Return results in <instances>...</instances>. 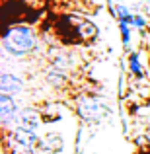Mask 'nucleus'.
Returning a JSON list of instances; mask_svg holds the SVG:
<instances>
[{"label": "nucleus", "instance_id": "obj_3", "mask_svg": "<svg viewBox=\"0 0 150 154\" xmlns=\"http://www.w3.org/2000/svg\"><path fill=\"white\" fill-rule=\"evenodd\" d=\"M72 107L84 125H98L111 113L107 100L94 92H80L72 98Z\"/></svg>", "mask_w": 150, "mask_h": 154}, {"label": "nucleus", "instance_id": "obj_8", "mask_svg": "<svg viewBox=\"0 0 150 154\" xmlns=\"http://www.w3.org/2000/svg\"><path fill=\"white\" fill-rule=\"evenodd\" d=\"M64 148V137L60 133L49 131L47 135H41V143H39L37 154H59Z\"/></svg>", "mask_w": 150, "mask_h": 154}, {"label": "nucleus", "instance_id": "obj_7", "mask_svg": "<svg viewBox=\"0 0 150 154\" xmlns=\"http://www.w3.org/2000/svg\"><path fill=\"white\" fill-rule=\"evenodd\" d=\"M43 111L35 105H26L20 109V115L16 119V127H23V129H33L39 131V127L43 125Z\"/></svg>", "mask_w": 150, "mask_h": 154}, {"label": "nucleus", "instance_id": "obj_4", "mask_svg": "<svg viewBox=\"0 0 150 154\" xmlns=\"http://www.w3.org/2000/svg\"><path fill=\"white\" fill-rule=\"evenodd\" d=\"M22 105L14 96L0 94V123H2V131H10L16 127V119L20 115Z\"/></svg>", "mask_w": 150, "mask_h": 154}, {"label": "nucleus", "instance_id": "obj_13", "mask_svg": "<svg viewBox=\"0 0 150 154\" xmlns=\"http://www.w3.org/2000/svg\"><path fill=\"white\" fill-rule=\"evenodd\" d=\"M129 26L135 27V29H142V31H144V29L148 27V20H146V16H142V14H135Z\"/></svg>", "mask_w": 150, "mask_h": 154}, {"label": "nucleus", "instance_id": "obj_12", "mask_svg": "<svg viewBox=\"0 0 150 154\" xmlns=\"http://www.w3.org/2000/svg\"><path fill=\"white\" fill-rule=\"evenodd\" d=\"M117 26H119V33H121V43H123L125 51H133L131 49V37H133V27L129 26L127 22H117Z\"/></svg>", "mask_w": 150, "mask_h": 154}, {"label": "nucleus", "instance_id": "obj_5", "mask_svg": "<svg viewBox=\"0 0 150 154\" xmlns=\"http://www.w3.org/2000/svg\"><path fill=\"white\" fill-rule=\"evenodd\" d=\"M47 63L53 68H59V70H64L70 74L76 66V60H74V53L64 49V47H55L49 55H47Z\"/></svg>", "mask_w": 150, "mask_h": 154}, {"label": "nucleus", "instance_id": "obj_9", "mask_svg": "<svg viewBox=\"0 0 150 154\" xmlns=\"http://www.w3.org/2000/svg\"><path fill=\"white\" fill-rule=\"evenodd\" d=\"M43 80H45V84L49 88H53V90H66L70 86V74L64 72V70H59V68H53V66L45 68Z\"/></svg>", "mask_w": 150, "mask_h": 154}, {"label": "nucleus", "instance_id": "obj_1", "mask_svg": "<svg viewBox=\"0 0 150 154\" xmlns=\"http://www.w3.org/2000/svg\"><path fill=\"white\" fill-rule=\"evenodd\" d=\"M41 35L29 23H10L2 33V53L12 59H23L37 53Z\"/></svg>", "mask_w": 150, "mask_h": 154}, {"label": "nucleus", "instance_id": "obj_11", "mask_svg": "<svg viewBox=\"0 0 150 154\" xmlns=\"http://www.w3.org/2000/svg\"><path fill=\"white\" fill-rule=\"evenodd\" d=\"M111 6V14L115 16V20L117 22H127V23H131V20H133V16H135V12L131 10V8L127 6V4H121V2H111L109 4Z\"/></svg>", "mask_w": 150, "mask_h": 154}, {"label": "nucleus", "instance_id": "obj_10", "mask_svg": "<svg viewBox=\"0 0 150 154\" xmlns=\"http://www.w3.org/2000/svg\"><path fill=\"white\" fill-rule=\"evenodd\" d=\"M127 70H129V74L135 80H139V82H142V80L146 78V70H144V64L140 63V53L139 51H129Z\"/></svg>", "mask_w": 150, "mask_h": 154}, {"label": "nucleus", "instance_id": "obj_6", "mask_svg": "<svg viewBox=\"0 0 150 154\" xmlns=\"http://www.w3.org/2000/svg\"><path fill=\"white\" fill-rule=\"evenodd\" d=\"M26 92V80L20 74L10 70H2L0 72V94H8V96H20Z\"/></svg>", "mask_w": 150, "mask_h": 154}, {"label": "nucleus", "instance_id": "obj_2", "mask_svg": "<svg viewBox=\"0 0 150 154\" xmlns=\"http://www.w3.org/2000/svg\"><path fill=\"white\" fill-rule=\"evenodd\" d=\"M55 35L64 45H88L98 39L99 27L88 18L66 14L55 20Z\"/></svg>", "mask_w": 150, "mask_h": 154}]
</instances>
